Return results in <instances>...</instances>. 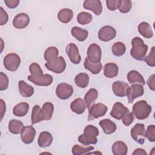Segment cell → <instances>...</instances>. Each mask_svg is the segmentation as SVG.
Instances as JSON below:
<instances>
[{
    "label": "cell",
    "mask_w": 155,
    "mask_h": 155,
    "mask_svg": "<svg viewBox=\"0 0 155 155\" xmlns=\"http://www.w3.org/2000/svg\"><path fill=\"white\" fill-rule=\"evenodd\" d=\"M131 56L136 60L143 61L146 57L148 47L139 37H134L131 41Z\"/></svg>",
    "instance_id": "obj_1"
},
{
    "label": "cell",
    "mask_w": 155,
    "mask_h": 155,
    "mask_svg": "<svg viewBox=\"0 0 155 155\" xmlns=\"http://www.w3.org/2000/svg\"><path fill=\"white\" fill-rule=\"evenodd\" d=\"M152 110L151 106L144 100L136 102L133 106V113L139 120L147 119Z\"/></svg>",
    "instance_id": "obj_2"
},
{
    "label": "cell",
    "mask_w": 155,
    "mask_h": 155,
    "mask_svg": "<svg viewBox=\"0 0 155 155\" xmlns=\"http://www.w3.org/2000/svg\"><path fill=\"white\" fill-rule=\"evenodd\" d=\"M3 63L5 68L10 71H16L21 64L19 56L15 53L7 54L4 58Z\"/></svg>",
    "instance_id": "obj_3"
},
{
    "label": "cell",
    "mask_w": 155,
    "mask_h": 155,
    "mask_svg": "<svg viewBox=\"0 0 155 155\" xmlns=\"http://www.w3.org/2000/svg\"><path fill=\"white\" fill-rule=\"evenodd\" d=\"M107 110L108 107L104 104L97 103L92 105L89 108L88 120H92L104 116Z\"/></svg>",
    "instance_id": "obj_4"
},
{
    "label": "cell",
    "mask_w": 155,
    "mask_h": 155,
    "mask_svg": "<svg viewBox=\"0 0 155 155\" xmlns=\"http://www.w3.org/2000/svg\"><path fill=\"white\" fill-rule=\"evenodd\" d=\"M145 132L144 124L137 123L131 130V136L134 141L142 145L145 142Z\"/></svg>",
    "instance_id": "obj_5"
},
{
    "label": "cell",
    "mask_w": 155,
    "mask_h": 155,
    "mask_svg": "<svg viewBox=\"0 0 155 155\" xmlns=\"http://www.w3.org/2000/svg\"><path fill=\"white\" fill-rule=\"evenodd\" d=\"M45 66L47 70L57 74L63 73L66 68V62L62 56L58 58L52 62L45 63Z\"/></svg>",
    "instance_id": "obj_6"
},
{
    "label": "cell",
    "mask_w": 155,
    "mask_h": 155,
    "mask_svg": "<svg viewBox=\"0 0 155 155\" xmlns=\"http://www.w3.org/2000/svg\"><path fill=\"white\" fill-rule=\"evenodd\" d=\"M73 94V87L65 82H62L58 85L56 89V94L61 99L65 100L68 99Z\"/></svg>",
    "instance_id": "obj_7"
},
{
    "label": "cell",
    "mask_w": 155,
    "mask_h": 155,
    "mask_svg": "<svg viewBox=\"0 0 155 155\" xmlns=\"http://www.w3.org/2000/svg\"><path fill=\"white\" fill-rule=\"evenodd\" d=\"M87 58L88 60L93 63H98L101 62L102 57L101 48L99 45L93 43L88 48L87 50Z\"/></svg>",
    "instance_id": "obj_8"
},
{
    "label": "cell",
    "mask_w": 155,
    "mask_h": 155,
    "mask_svg": "<svg viewBox=\"0 0 155 155\" xmlns=\"http://www.w3.org/2000/svg\"><path fill=\"white\" fill-rule=\"evenodd\" d=\"M27 79L34 84L39 86H49L53 82V77L48 74H41L39 76L28 75Z\"/></svg>",
    "instance_id": "obj_9"
},
{
    "label": "cell",
    "mask_w": 155,
    "mask_h": 155,
    "mask_svg": "<svg viewBox=\"0 0 155 155\" xmlns=\"http://www.w3.org/2000/svg\"><path fill=\"white\" fill-rule=\"evenodd\" d=\"M116 35V30L110 25H105L102 27L98 32L99 39L104 42H108L113 39Z\"/></svg>",
    "instance_id": "obj_10"
},
{
    "label": "cell",
    "mask_w": 155,
    "mask_h": 155,
    "mask_svg": "<svg viewBox=\"0 0 155 155\" xmlns=\"http://www.w3.org/2000/svg\"><path fill=\"white\" fill-rule=\"evenodd\" d=\"M144 93V88L143 85L139 84H133L131 87H129L127 93V97L128 103L131 104L133 101L140 96H142Z\"/></svg>",
    "instance_id": "obj_11"
},
{
    "label": "cell",
    "mask_w": 155,
    "mask_h": 155,
    "mask_svg": "<svg viewBox=\"0 0 155 155\" xmlns=\"http://www.w3.org/2000/svg\"><path fill=\"white\" fill-rule=\"evenodd\" d=\"M66 53L70 60L74 64H79L81 61V57L79 53L78 47L74 43H70L66 47Z\"/></svg>",
    "instance_id": "obj_12"
},
{
    "label": "cell",
    "mask_w": 155,
    "mask_h": 155,
    "mask_svg": "<svg viewBox=\"0 0 155 155\" xmlns=\"http://www.w3.org/2000/svg\"><path fill=\"white\" fill-rule=\"evenodd\" d=\"M36 136V130L31 125L25 126L21 133V137L22 142L25 144H30L33 142Z\"/></svg>",
    "instance_id": "obj_13"
},
{
    "label": "cell",
    "mask_w": 155,
    "mask_h": 155,
    "mask_svg": "<svg viewBox=\"0 0 155 155\" xmlns=\"http://www.w3.org/2000/svg\"><path fill=\"white\" fill-rule=\"evenodd\" d=\"M129 85L123 81H115L112 85V90L114 94L117 97H125L127 95Z\"/></svg>",
    "instance_id": "obj_14"
},
{
    "label": "cell",
    "mask_w": 155,
    "mask_h": 155,
    "mask_svg": "<svg viewBox=\"0 0 155 155\" xmlns=\"http://www.w3.org/2000/svg\"><path fill=\"white\" fill-rule=\"evenodd\" d=\"M12 23L15 28L22 29L25 28L29 24L30 18L27 14L25 13H21L15 16Z\"/></svg>",
    "instance_id": "obj_15"
},
{
    "label": "cell",
    "mask_w": 155,
    "mask_h": 155,
    "mask_svg": "<svg viewBox=\"0 0 155 155\" xmlns=\"http://www.w3.org/2000/svg\"><path fill=\"white\" fill-rule=\"evenodd\" d=\"M83 7L85 9L92 11L96 15H100L102 12V2L99 0H85Z\"/></svg>",
    "instance_id": "obj_16"
},
{
    "label": "cell",
    "mask_w": 155,
    "mask_h": 155,
    "mask_svg": "<svg viewBox=\"0 0 155 155\" xmlns=\"http://www.w3.org/2000/svg\"><path fill=\"white\" fill-rule=\"evenodd\" d=\"M128 108L120 102H116L110 112V115L114 119L120 120L128 111Z\"/></svg>",
    "instance_id": "obj_17"
},
{
    "label": "cell",
    "mask_w": 155,
    "mask_h": 155,
    "mask_svg": "<svg viewBox=\"0 0 155 155\" xmlns=\"http://www.w3.org/2000/svg\"><path fill=\"white\" fill-rule=\"evenodd\" d=\"M18 89L21 95L24 97H31L34 93L33 87L24 81L18 82Z\"/></svg>",
    "instance_id": "obj_18"
},
{
    "label": "cell",
    "mask_w": 155,
    "mask_h": 155,
    "mask_svg": "<svg viewBox=\"0 0 155 155\" xmlns=\"http://www.w3.org/2000/svg\"><path fill=\"white\" fill-rule=\"evenodd\" d=\"M85 108V103L84 100L80 97L74 99L70 104V109L71 111L78 114L84 113Z\"/></svg>",
    "instance_id": "obj_19"
},
{
    "label": "cell",
    "mask_w": 155,
    "mask_h": 155,
    "mask_svg": "<svg viewBox=\"0 0 155 155\" xmlns=\"http://www.w3.org/2000/svg\"><path fill=\"white\" fill-rule=\"evenodd\" d=\"M53 142V136L48 131H42L40 133L38 139V143L40 147L45 148L49 147Z\"/></svg>",
    "instance_id": "obj_20"
},
{
    "label": "cell",
    "mask_w": 155,
    "mask_h": 155,
    "mask_svg": "<svg viewBox=\"0 0 155 155\" xmlns=\"http://www.w3.org/2000/svg\"><path fill=\"white\" fill-rule=\"evenodd\" d=\"M119 71V68L116 64L109 62L104 67V74L108 78H113L117 76Z\"/></svg>",
    "instance_id": "obj_21"
},
{
    "label": "cell",
    "mask_w": 155,
    "mask_h": 155,
    "mask_svg": "<svg viewBox=\"0 0 155 155\" xmlns=\"http://www.w3.org/2000/svg\"><path fill=\"white\" fill-rule=\"evenodd\" d=\"M100 127L102 128L104 132L107 134H110L114 133L116 130L117 127L115 123L109 119H105L101 120L99 123Z\"/></svg>",
    "instance_id": "obj_22"
},
{
    "label": "cell",
    "mask_w": 155,
    "mask_h": 155,
    "mask_svg": "<svg viewBox=\"0 0 155 155\" xmlns=\"http://www.w3.org/2000/svg\"><path fill=\"white\" fill-rule=\"evenodd\" d=\"M127 79L130 84L139 83L142 85L145 84V81L142 74L136 70H131L128 73Z\"/></svg>",
    "instance_id": "obj_23"
},
{
    "label": "cell",
    "mask_w": 155,
    "mask_h": 155,
    "mask_svg": "<svg viewBox=\"0 0 155 155\" xmlns=\"http://www.w3.org/2000/svg\"><path fill=\"white\" fill-rule=\"evenodd\" d=\"M71 33L73 37L81 42L86 40L88 36V32L87 30L79 27H73L71 30Z\"/></svg>",
    "instance_id": "obj_24"
},
{
    "label": "cell",
    "mask_w": 155,
    "mask_h": 155,
    "mask_svg": "<svg viewBox=\"0 0 155 155\" xmlns=\"http://www.w3.org/2000/svg\"><path fill=\"white\" fill-rule=\"evenodd\" d=\"M112 152L114 155H126L128 147L122 141H116L112 145Z\"/></svg>",
    "instance_id": "obj_25"
},
{
    "label": "cell",
    "mask_w": 155,
    "mask_h": 155,
    "mask_svg": "<svg viewBox=\"0 0 155 155\" xmlns=\"http://www.w3.org/2000/svg\"><path fill=\"white\" fill-rule=\"evenodd\" d=\"M139 33L145 38H151L153 36V31L150 25L147 22H142L138 25Z\"/></svg>",
    "instance_id": "obj_26"
},
{
    "label": "cell",
    "mask_w": 155,
    "mask_h": 155,
    "mask_svg": "<svg viewBox=\"0 0 155 155\" xmlns=\"http://www.w3.org/2000/svg\"><path fill=\"white\" fill-rule=\"evenodd\" d=\"M44 120V116L42 108L38 105H35L32 108L31 121V124L34 125Z\"/></svg>",
    "instance_id": "obj_27"
},
{
    "label": "cell",
    "mask_w": 155,
    "mask_h": 155,
    "mask_svg": "<svg viewBox=\"0 0 155 155\" xmlns=\"http://www.w3.org/2000/svg\"><path fill=\"white\" fill-rule=\"evenodd\" d=\"M73 15V12L71 9L62 8L58 12V18L60 22L67 24L71 21Z\"/></svg>",
    "instance_id": "obj_28"
},
{
    "label": "cell",
    "mask_w": 155,
    "mask_h": 155,
    "mask_svg": "<svg viewBox=\"0 0 155 155\" xmlns=\"http://www.w3.org/2000/svg\"><path fill=\"white\" fill-rule=\"evenodd\" d=\"M29 110V104L27 102H21L16 105L13 109V113L18 117L25 116Z\"/></svg>",
    "instance_id": "obj_29"
},
{
    "label": "cell",
    "mask_w": 155,
    "mask_h": 155,
    "mask_svg": "<svg viewBox=\"0 0 155 155\" xmlns=\"http://www.w3.org/2000/svg\"><path fill=\"white\" fill-rule=\"evenodd\" d=\"M59 51L56 47H50L47 48L44 54V59L48 63H50L55 61L58 58Z\"/></svg>",
    "instance_id": "obj_30"
},
{
    "label": "cell",
    "mask_w": 155,
    "mask_h": 155,
    "mask_svg": "<svg viewBox=\"0 0 155 155\" xmlns=\"http://www.w3.org/2000/svg\"><path fill=\"white\" fill-rule=\"evenodd\" d=\"M24 127L22 121L17 119H12L8 122V130L14 134H18L21 133Z\"/></svg>",
    "instance_id": "obj_31"
},
{
    "label": "cell",
    "mask_w": 155,
    "mask_h": 155,
    "mask_svg": "<svg viewBox=\"0 0 155 155\" xmlns=\"http://www.w3.org/2000/svg\"><path fill=\"white\" fill-rule=\"evenodd\" d=\"M98 97V91L95 88H90L84 96V102L86 107L89 109L94 101Z\"/></svg>",
    "instance_id": "obj_32"
},
{
    "label": "cell",
    "mask_w": 155,
    "mask_h": 155,
    "mask_svg": "<svg viewBox=\"0 0 155 155\" xmlns=\"http://www.w3.org/2000/svg\"><path fill=\"white\" fill-rule=\"evenodd\" d=\"M84 67L86 70H89L92 74H98L102 68V65L100 62L93 63L90 62L87 58L85 59L84 61Z\"/></svg>",
    "instance_id": "obj_33"
},
{
    "label": "cell",
    "mask_w": 155,
    "mask_h": 155,
    "mask_svg": "<svg viewBox=\"0 0 155 155\" xmlns=\"http://www.w3.org/2000/svg\"><path fill=\"white\" fill-rule=\"evenodd\" d=\"M89 79L90 78L88 74L85 73H80L76 76L74 82L78 87L84 88L88 85Z\"/></svg>",
    "instance_id": "obj_34"
},
{
    "label": "cell",
    "mask_w": 155,
    "mask_h": 155,
    "mask_svg": "<svg viewBox=\"0 0 155 155\" xmlns=\"http://www.w3.org/2000/svg\"><path fill=\"white\" fill-rule=\"evenodd\" d=\"M42 110L44 116V120H49L51 119L53 114L54 105L51 102H45L42 105Z\"/></svg>",
    "instance_id": "obj_35"
},
{
    "label": "cell",
    "mask_w": 155,
    "mask_h": 155,
    "mask_svg": "<svg viewBox=\"0 0 155 155\" xmlns=\"http://www.w3.org/2000/svg\"><path fill=\"white\" fill-rule=\"evenodd\" d=\"M111 50L114 56L119 57L122 56L125 53L126 51V47L123 42H116L113 45Z\"/></svg>",
    "instance_id": "obj_36"
},
{
    "label": "cell",
    "mask_w": 155,
    "mask_h": 155,
    "mask_svg": "<svg viewBox=\"0 0 155 155\" xmlns=\"http://www.w3.org/2000/svg\"><path fill=\"white\" fill-rule=\"evenodd\" d=\"M78 141L84 145H94L97 142V137L91 136L85 134H81L78 137Z\"/></svg>",
    "instance_id": "obj_37"
},
{
    "label": "cell",
    "mask_w": 155,
    "mask_h": 155,
    "mask_svg": "<svg viewBox=\"0 0 155 155\" xmlns=\"http://www.w3.org/2000/svg\"><path fill=\"white\" fill-rule=\"evenodd\" d=\"M93 19L92 15L86 12H82L77 16V21L79 24L86 25L89 24Z\"/></svg>",
    "instance_id": "obj_38"
},
{
    "label": "cell",
    "mask_w": 155,
    "mask_h": 155,
    "mask_svg": "<svg viewBox=\"0 0 155 155\" xmlns=\"http://www.w3.org/2000/svg\"><path fill=\"white\" fill-rule=\"evenodd\" d=\"M94 147L93 146H88L87 147H82L79 145H74L72 148V153L74 155H81L88 154L90 151L93 150Z\"/></svg>",
    "instance_id": "obj_39"
},
{
    "label": "cell",
    "mask_w": 155,
    "mask_h": 155,
    "mask_svg": "<svg viewBox=\"0 0 155 155\" xmlns=\"http://www.w3.org/2000/svg\"><path fill=\"white\" fill-rule=\"evenodd\" d=\"M132 7V2L130 0H118L117 8L122 13H126L130 11Z\"/></svg>",
    "instance_id": "obj_40"
},
{
    "label": "cell",
    "mask_w": 155,
    "mask_h": 155,
    "mask_svg": "<svg viewBox=\"0 0 155 155\" xmlns=\"http://www.w3.org/2000/svg\"><path fill=\"white\" fill-rule=\"evenodd\" d=\"M84 134L89 135L91 136L97 137V136L99 134V132L97 127H96L93 125H88L85 127Z\"/></svg>",
    "instance_id": "obj_41"
},
{
    "label": "cell",
    "mask_w": 155,
    "mask_h": 155,
    "mask_svg": "<svg viewBox=\"0 0 155 155\" xmlns=\"http://www.w3.org/2000/svg\"><path fill=\"white\" fill-rule=\"evenodd\" d=\"M29 71L31 74L33 76H39L41 74H43V72L40 65L36 62L31 63L30 65Z\"/></svg>",
    "instance_id": "obj_42"
},
{
    "label": "cell",
    "mask_w": 155,
    "mask_h": 155,
    "mask_svg": "<svg viewBox=\"0 0 155 155\" xmlns=\"http://www.w3.org/2000/svg\"><path fill=\"white\" fill-rule=\"evenodd\" d=\"M154 57H155V47H153L148 55L145 58L144 61L150 67H154L155 66Z\"/></svg>",
    "instance_id": "obj_43"
},
{
    "label": "cell",
    "mask_w": 155,
    "mask_h": 155,
    "mask_svg": "<svg viewBox=\"0 0 155 155\" xmlns=\"http://www.w3.org/2000/svg\"><path fill=\"white\" fill-rule=\"evenodd\" d=\"M145 137L150 142H154L155 141V126L150 125L148 127L145 132Z\"/></svg>",
    "instance_id": "obj_44"
},
{
    "label": "cell",
    "mask_w": 155,
    "mask_h": 155,
    "mask_svg": "<svg viewBox=\"0 0 155 155\" xmlns=\"http://www.w3.org/2000/svg\"><path fill=\"white\" fill-rule=\"evenodd\" d=\"M9 81L7 74L3 72L0 73V90L3 91L8 88Z\"/></svg>",
    "instance_id": "obj_45"
},
{
    "label": "cell",
    "mask_w": 155,
    "mask_h": 155,
    "mask_svg": "<svg viewBox=\"0 0 155 155\" xmlns=\"http://www.w3.org/2000/svg\"><path fill=\"white\" fill-rule=\"evenodd\" d=\"M134 120V117L133 114L132 113L128 110L127 113L125 114V116L122 118V123L125 125V126H129L130 124H132V122Z\"/></svg>",
    "instance_id": "obj_46"
},
{
    "label": "cell",
    "mask_w": 155,
    "mask_h": 155,
    "mask_svg": "<svg viewBox=\"0 0 155 155\" xmlns=\"http://www.w3.org/2000/svg\"><path fill=\"white\" fill-rule=\"evenodd\" d=\"M8 20V15L2 7H0V25H5Z\"/></svg>",
    "instance_id": "obj_47"
},
{
    "label": "cell",
    "mask_w": 155,
    "mask_h": 155,
    "mask_svg": "<svg viewBox=\"0 0 155 155\" xmlns=\"http://www.w3.org/2000/svg\"><path fill=\"white\" fill-rule=\"evenodd\" d=\"M118 0H106V4L108 8L111 11H114L117 8Z\"/></svg>",
    "instance_id": "obj_48"
},
{
    "label": "cell",
    "mask_w": 155,
    "mask_h": 155,
    "mask_svg": "<svg viewBox=\"0 0 155 155\" xmlns=\"http://www.w3.org/2000/svg\"><path fill=\"white\" fill-rule=\"evenodd\" d=\"M4 3L7 7L10 8H15L17 7L19 4V0H4Z\"/></svg>",
    "instance_id": "obj_49"
},
{
    "label": "cell",
    "mask_w": 155,
    "mask_h": 155,
    "mask_svg": "<svg viewBox=\"0 0 155 155\" xmlns=\"http://www.w3.org/2000/svg\"><path fill=\"white\" fill-rule=\"evenodd\" d=\"M154 74H151L147 81V84L149 87V88L153 91L155 90V81H154Z\"/></svg>",
    "instance_id": "obj_50"
},
{
    "label": "cell",
    "mask_w": 155,
    "mask_h": 155,
    "mask_svg": "<svg viewBox=\"0 0 155 155\" xmlns=\"http://www.w3.org/2000/svg\"><path fill=\"white\" fill-rule=\"evenodd\" d=\"M132 154L133 155H147V153L145 151V150H144L143 149L139 148L134 150V151L133 152Z\"/></svg>",
    "instance_id": "obj_51"
},
{
    "label": "cell",
    "mask_w": 155,
    "mask_h": 155,
    "mask_svg": "<svg viewBox=\"0 0 155 155\" xmlns=\"http://www.w3.org/2000/svg\"><path fill=\"white\" fill-rule=\"evenodd\" d=\"M0 102H1V120H2L4 117V114L5 113L6 107H5V104L2 99H1Z\"/></svg>",
    "instance_id": "obj_52"
}]
</instances>
